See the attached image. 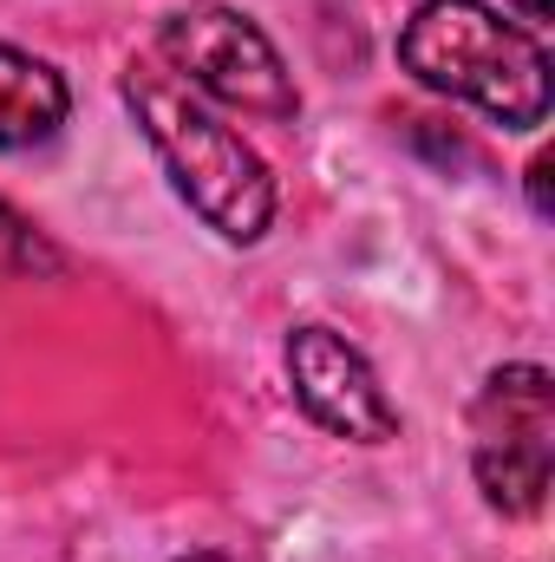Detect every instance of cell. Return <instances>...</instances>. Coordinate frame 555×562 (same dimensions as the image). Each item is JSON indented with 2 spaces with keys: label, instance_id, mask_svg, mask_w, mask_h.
<instances>
[{
  "label": "cell",
  "instance_id": "cell-5",
  "mask_svg": "<svg viewBox=\"0 0 555 562\" xmlns=\"http://www.w3.org/2000/svg\"><path fill=\"white\" fill-rule=\"evenodd\" d=\"M287 380H294V400L314 425H327L333 438H353V445H386L399 438V406L386 400L373 360L333 334V327H294L287 334Z\"/></svg>",
  "mask_w": 555,
  "mask_h": 562
},
{
  "label": "cell",
  "instance_id": "cell-9",
  "mask_svg": "<svg viewBox=\"0 0 555 562\" xmlns=\"http://www.w3.org/2000/svg\"><path fill=\"white\" fill-rule=\"evenodd\" d=\"M510 7H517L523 20H550V0H510Z\"/></svg>",
  "mask_w": 555,
  "mask_h": 562
},
{
  "label": "cell",
  "instance_id": "cell-6",
  "mask_svg": "<svg viewBox=\"0 0 555 562\" xmlns=\"http://www.w3.org/2000/svg\"><path fill=\"white\" fill-rule=\"evenodd\" d=\"M72 112V92L66 79L20 53V46H0V150H26V144H46Z\"/></svg>",
  "mask_w": 555,
  "mask_h": 562
},
{
  "label": "cell",
  "instance_id": "cell-3",
  "mask_svg": "<svg viewBox=\"0 0 555 562\" xmlns=\"http://www.w3.org/2000/svg\"><path fill=\"white\" fill-rule=\"evenodd\" d=\"M555 464V380L550 367H497L471 400V471L490 510L536 517Z\"/></svg>",
  "mask_w": 555,
  "mask_h": 562
},
{
  "label": "cell",
  "instance_id": "cell-7",
  "mask_svg": "<svg viewBox=\"0 0 555 562\" xmlns=\"http://www.w3.org/2000/svg\"><path fill=\"white\" fill-rule=\"evenodd\" d=\"M0 276H59V249L7 203H0Z\"/></svg>",
  "mask_w": 555,
  "mask_h": 562
},
{
  "label": "cell",
  "instance_id": "cell-2",
  "mask_svg": "<svg viewBox=\"0 0 555 562\" xmlns=\"http://www.w3.org/2000/svg\"><path fill=\"white\" fill-rule=\"evenodd\" d=\"M125 105L150 138L157 164L170 170L177 196L223 236V243H262L275 223V177L269 164L236 138L223 119H209L177 79L163 72H125Z\"/></svg>",
  "mask_w": 555,
  "mask_h": 562
},
{
  "label": "cell",
  "instance_id": "cell-10",
  "mask_svg": "<svg viewBox=\"0 0 555 562\" xmlns=\"http://www.w3.org/2000/svg\"><path fill=\"white\" fill-rule=\"evenodd\" d=\"M177 562H242V557H223V550H196V557H177Z\"/></svg>",
  "mask_w": 555,
  "mask_h": 562
},
{
  "label": "cell",
  "instance_id": "cell-8",
  "mask_svg": "<svg viewBox=\"0 0 555 562\" xmlns=\"http://www.w3.org/2000/svg\"><path fill=\"white\" fill-rule=\"evenodd\" d=\"M530 203H536V216H550L555 203H550V157H536L530 164Z\"/></svg>",
  "mask_w": 555,
  "mask_h": 562
},
{
  "label": "cell",
  "instance_id": "cell-4",
  "mask_svg": "<svg viewBox=\"0 0 555 562\" xmlns=\"http://www.w3.org/2000/svg\"><path fill=\"white\" fill-rule=\"evenodd\" d=\"M157 46L216 105L249 112V119H269V125L301 119L294 72L281 66L275 40L249 13H236V7H183V13H170L157 26Z\"/></svg>",
  "mask_w": 555,
  "mask_h": 562
},
{
  "label": "cell",
  "instance_id": "cell-1",
  "mask_svg": "<svg viewBox=\"0 0 555 562\" xmlns=\"http://www.w3.org/2000/svg\"><path fill=\"white\" fill-rule=\"evenodd\" d=\"M399 66L418 86L464 99L510 132H536L550 119L543 40L484 0H424L399 33Z\"/></svg>",
  "mask_w": 555,
  "mask_h": 562
}]
</instances>
